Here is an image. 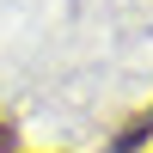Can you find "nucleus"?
I'll list each match as a JSON object with an SVG mask.
<instances>
[{
	"mask_svg": "<svg viewBox=\"0 0 153 153\" xmlns=\"http://www.w3.org/2000/svg\"><path fill=\"white\" fill-rule=\"evenodd\" d=\"M141 141H153V104H147V110H135V117L117 129V153H135Z\"/></svg>",
	"mask_w": 153,
	"mask_h": 153,
	"instance_id": "1",
	"label": "nucleus"
},
{
	"mask_svg": "<svg viewBox=\"0 0 153 153\" xmlns=\"http://www.w3.org/2000/svg\"><path fill=\"white\" fill-rule=\"evenodd\" d=\"M0 153H12V123L0 117Z\"/></svg>",
	"mask_w": 153,
	"mask_h": 153,
	"instance_id": "2",
	"label": "nucleus"
}]
</instances>
